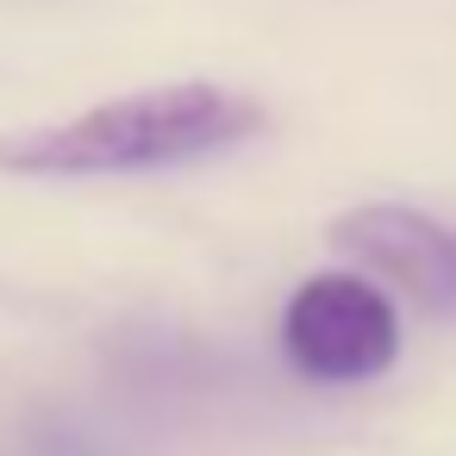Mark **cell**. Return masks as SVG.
Masks as SVG:
<instances>
[{"instance_id": "6da1fadb", "label": "cell", "mask_w": 456, "mask_h": 456, "mask_svg": "<svg viewBox=\"0 0 456 456\" xmlns=\"http://www.w3.org/2000/svg\"><path fill=\"white\" fill-rule=\"evenodd\" d=\"M269 113L219 82H163L101 107H82L51 126L0 138V175L32 182H88V175H157L182 163L225 157L250 144Z\"/></svg>"}, {"instance_id": "7a4b0ae2", "label": "cell", "mask_w": 456, "mask_h": 456, "mask_svg": "<svg viewBox=\"0 0 456 456\" xmlns=\"http://www.w3.org/2000/svg\"><path fill=\"white\" fill-rule=\"evenodd\" d=\"M281 356L294 362V375L325 387L375 381L400 356V306L375 275L356 269L306 275L281 313Z\"/></svg>"}, {"instance_id": "3957f363", "label": "cell", "mask_w": 456, "mask_h": 456, "mask_svg": "<svg viewBox=\"0 0 456 456\" xmlns=\"http://www.w3.org/2000/svg\"><path fill=\"white\" fill-rule=\"evenodd\" d=\"M331 250L406 294L412 306L456 313V225L400 200H369L331 219Z\"/></svg>"}]
</instances>
